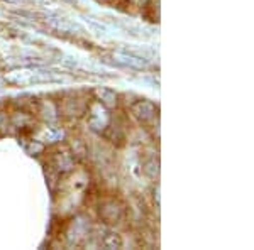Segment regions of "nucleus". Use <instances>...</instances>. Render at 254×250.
<instances>
[{"label":"nucleus","mask_w":254,"mask_h":250,"mask_svg":"<svg viewBox=\"0 0 254 250\" xmlns=\"http://www.w3.org/2000/svg\"><path fill=\"white\" fill-rule=\"evenodd\" d=\"M110 115L107 113V110L104 108L102 103H93L90 106V117H88V124L93 130H104L109 125Z\"/></svg>","instance_id":"obj_1"},{"label":"nucleus","mask_w":254,"mask_h":250,"mask_svg":"<svg viewBox=\"0 0 254 250\" xmlns=\"http://www.w3.org/2000/svg\"><path fill=\"white\" fill-rule=\"evenodd\" d=\"M132 113L141 120H147L154 115V105L149 103V101H137L136 105L132 106Z\"/></svg>","instance_id":"obj_2"},{"label":"nucleus","mask_w":254,"mask_h":250,"mask_svg":"<svg viewBox=\"0 0 254 250\" xmlns=\"http://www.w3.org/2000/svg\"><path fill=\"white\" fill-rule=\"evenodd\" d=\"M60 137H63V132L58 129H53V127H48V129L43 130V134L38 135V141L43 144V142H56Z\"/></svg>","instance_id":"obj_3"},{"label":"nucleus","mask_w":254,"mask_h":250,"mask_svg":"<svg viewBox=\"0 0 254 250\" xmlns=\"http://www.w3.org/2000/svg\"><path fill=\"white\" fill-rule=\"evenodd\" d=\"M121 239H119L117 235H114V233H107V235L102 239V247L105 249H117L121 247Z\"/></svg>","instance_id":"obj_4"},{"label":"nucleus","mask_w":254,"mask_h":250,"mask_svg":"<svg viewBox=\"0 0 254 250\" xmlns=\"http://www.w3.org/2000/svg\"><path fill=\"white\" fill-rule=\"evenodd\" d=\"M53 26L56 27V29H60L61 32H71V31H75V29H80L78 26H75V24H71V22H68V20H55V22H51Z\"/></svg>","instance_id":"obj_5"}]
</instances>
